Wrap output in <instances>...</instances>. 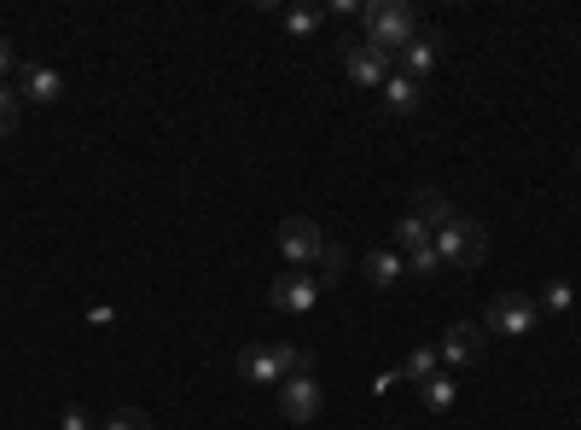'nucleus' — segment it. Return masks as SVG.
Returning a JSON list of instances; mask_svg holds the SVG:
<instances>
[{
  "label": "nucleus",
  "mask_w": 581,
  "mask_h": 430,
  "mask_svg": "<svg viewBox=\"0 0 581 430\" xmlns=\"http://www.w3.org/2000/svg\"><path fill=\"white\" fill-rule=\"evenodd\" d=\"M309 367H314V356L297 343H250L239 356V372L250 384H286V378H302Z\"/></svg>",
  "instance_id": "nucleus-1"
},
{
  "label": "nucleus",
  "mask_w": 581,
  "mask_h": 430,
  "mask_svg": "<svg viewBox=\"0 0 581 430\" xmlns=\"http://www.w3.org/2000/svg\"><path fill=\"white\" fill-rule=\"evenodd\" d=\"M361 23H367V47H378L384 59H395L401 47L419 36L413 30V7H401V0H367Z\"/></svg>",
  "instance_id": "nucleus-2"
},
{
  "label": "nucleus",
  "mask_w": 581,
  "mask_h": 430,
  "mask_svg": "<svg viewBox=\"0 0 581 430\" xmlns=\"http://www.w3.org/2000/svg\"><path fill=\"white\" fill-rule=\"evenodd\" d=\"M437 257H442V268H453V273L483 268V257H489V233H483V221L453 216L442 233H437Z\"/></svg>",
  "instance_id": "nucleus-3"
},
{
  "label": "nucleus",
  "mask_w": 581,
  "mask_h": 430,
  "mask_svg": "<svg viewBox=\"0 0 581 430\" xmlns=\"http://www.w3.org/2000/svg\"><path fill=\"white\" fill-rule=\"evenodd\" d=\"M535 320H541V309H535L523 291H500V297L489 302V314H483V326H489V332H500V338L535 332Z\"/></svg>",
  "instance_id": "nucleus-4"
},
{
  "label": "nucleus",
  "mask_w": 581,
  "mask_h": 430,
  "mask_svg": "<svg viewBox=\"0 0 581 430\" xmlns=\"http://www.w3.org/2000/svg\"><path fill=\"white\" fill-rule=\"evenodd\" d=\"M320 250H325L320 221H309V216H291V221H280V257H286L291 268H309V262H320Z\"/></svg>",
  "instance_id": "nucleus-5"
},
{
  "label": "nucleus",
  "mask_w": 581,
  "mask_h": 430,
  "mask_svg": "<svg viewBox=\"0 0 581 430\" xmlns=\"http://www.w3.org/2000/svg\"><path fill=\"white\" fill-rule=\"evenodd\" d=\"M483 356H489V326H477V320L448 326V338H442V361H448V367L471 372V367L483 361Z\"/></svg>",
  "instance_id": "nucleus-6"
},
{
  "label": "nucleus",
  "mask_w": 581,
  "mask_h": 430,
  "mask_svg": "<svg viewBox=\"0 0 581 430\" xmlns=\"http://www.w3.org/2000/svg\"><path fill=\"white\" fill-rule=\"evenodd\" d=\"M268 302L280 314H309L320 302V280H314V273H302V268H291V273H280V280L268 286Z\"/></svg>",
  "instance_id": "nucleus-7"
},
{
  "label": "nucleus",
  "mask_w": 581,
  "mask_h": 430,
  "mask_svg": "<svg viewBox=\"0 0 581 430\" xmlns=\"http://www.w3.org/2000/svg\"><path fill=\"white\" fill-rule=\"evenodd\" d=\"M320 384H314V378L309 372H302V378H286V384H280V413L291 419V424H314L320 419Z\"/></svg>",
  "instance_id": "nucleus-8"
},
{
  "label": "nucleus",
  "mask_w": 581,
  "mask_h": 430,
  "mask_svg": "<svg viewBox=\"0 0 581 430\" xmlns=\"http://www.w3.org/2000/svg\"><path fill=\"white\" fill-rule=\"evenodd\" d=\"M343 70H349V82H355V88H384L390 82V59L378 53V47H367V41L343 47Z\"/></svg>",
  "instance_id": "nucleus-9"
},
{
  "label": "nucleus",
  "mask_w": 581,
  "mask_h": 430,
  "mask_svg": "<svg viewBox=\"0 0 581 430\" xmlns=\"http://www.w3.org/2000/svg\"><path fill=\"white\" fill-rule=\"evenodd\" d=\"M18 99H30V106H53V99H64V76L53 64H18Z\"/></svg>",
  "instance_id": "nucleus-10"
},
{
  "label": "nucleus",
  "mask_w": 581,
  "mask_h": 430,
  "mask_svg": "<svg viewBox=\"0 0 581 430\" xmlns=\"http://www.w3.org/2000/svg\"><path fill=\"white\" fill-rule=\"evenodd\" d=\"M437 53H442V36L431 30V36H413L408 47H401V76H413V82H419V76H431V64H437Z\"/></svg>",
  "instance_id": "nucleus-11"
},
{
  "label": "nucleus",
  "mask_w": 581,
  "mask_h": 430,
  "mask_svg": "<svg viewBox=\"0 0 581 430\" xmlns=\"http://www.w3.org/2000/svg\"><path fill=\"white\" fill-rule=\"evenodd\" d=\"M413 216H419L424 227H431V233H442V227L453 221L448 192H442V187H419V192H413Z\"/></svg>",
  "instance_id": "nucleus-12"
},
{
  "label": "nucleus",
  "mask_w": 581,
  "mask_h": 430,
  "mask_svg": "<svg viewBox=\"0 0 581 430\" xmlns=\"http://www.w3.org/2000/svg\"><path fill=\"white\" fill-rule=\"evenodd\" d=\"M419 82H413V76H390V82H384V111H395V117H413L419 111Z\"/></svg>",
  "instance_id": "nucleus-13"
},
{
  "label": "nucleus",
  "mask_w": 581,
  "mask_h": 430,
  "mask_svg": "<svg viewBox=\"0 0 581 430\" xmlns=\"http://www.w3.org/2000/svg\"><path fill=\"white\" fill-rule=\"evenodd\" d=\"M437 372H442V349H431V343L408 349V361H401V378H413V384H431Z\"/></svg>",
  "instance_id": "nucleus-14"
},
{
  "label": "nucleus",
  "mask_w": 581,
  "mask_h": 430,
  "mask_svg": "<svg viewBox=\"0 0 581 430\" xmlns=\"http://www.w3.org/2000/svg\"><path fill=\"white\" fill-rule=\"evenodd\" d=\"M424 244H437V233L419 216H401L395 221V250H401V257H413V250H424Z\"/></svg>",
  "instance_id": "nucleus-15"
},
{
  "label": "nucleus",
  "mask_w": 581,
  "mask_h": 430,
  "mask_svg": "<svg viewBox=\"0 0 581 430\" xmlns=\"http://www.w3.org/2000/svg\"><path fill=\"white\" fill-rule=\"evenodd\" d=\"M419 396H424V408H431V413H453V401H460V384H453L448 372H437L431 384H419Z\"/></svg>",
  "instance_id": "nucleus-16"
},
{
  "label": "nucleus",
  "mask_w": 581,
  "mask_h": 430,
  "mask_svg": "<svg viewBox=\"0 0 581 430\" xmlns=\"http://www.w3.org/2000/svg\"><path fill=\"white\" fill-rule=\"evenodd\" d=\"M401 273H408V262H401L395 250H372V257H367V280L372 286H395Z\"/></svg>",
  "instance_id": "nucleus-17"
},
{
  "label": "nucleus",
  "mask_w": 581,
  "mask_h": 430,
  "mask_svg": "<svg viewBox=\"0 0 581 430\" xmlns=\"http://www.w3.org/2000/svg\"><path fill=\"white\" fill-rule=\"evenodd\" d=\"M280 18H286V36H297V41L320 36V23H325V12H320V7H291V12H280Z\"/></svg>",
  "instance_id": "nucleus-18"
},
{
  "label": "nucleus",
  "mask_w": 581,
  "mask_h": 430,
  "mask_svg": "<svg viewBox=\"0 0 581 430\" xmlns=\"http://www.w3.org/2000/svg\"><path fill=\"white\" fill-rule=\"evenodd\" d=\"M18 122H23V99H18V88L0 82V140H12Z\"/></svg>",
  "instance_id": "nucleus-19"
},
{
  "label": "nucleus",
  "mask_w": 581,
  "mask_h": 430,
  "mask_svg": "<svg viewBox=\"0 0 581 430\" xmlns=\"http://www.w3.org/2000/svg\"><path fill=\"white\" fill-rule=\"evenodd\" d=\"M408 273H413V280H437V273H448V268H442V257H437V244L413 250V257H408Z\"/></svg>",
  "instance_id": "nucleus-20"
},
{
  "label": "nucleus",
  "mask_w": 581,
  "mask_h": 430,
  "mask_svg": "<svg viewBox=\"0 0 581 430\" xmlns=\"http://www.w3.org/2000/svg\"><path fill=\"white\" fill-rule=\"evenodd\" d=\"M343 262H349V250L325 239V250H320V273H314V280H320V286H332L338 273H343Z\"/></svg>",
  "instance_id": "nucleus-21"
},
{
  "label": "nucleus",
  "mask_w": 581,
  "mask_h": 430,
  "mask_svg": "<svg viewBox=\"0 0 581 430\" xmlns=\"http://www.w3.org/2000/svg\"><path fill=\"white\" fill-rule=\"evenodd\" d=\"M541 309H547V314H570V309H575V291H570V280H552V286L541 291Z\"/></svg>",
  "instance_id": "nucleus-22"
},
{
  "label": "nucleus",
  "mask_w": 581,
  "mask_h": 430,
  "mask_svg": "<svg viewBox=\"0 0 581 430\" xmlns=\"http://www.w3.org/2000/svg\"><path fill=\"white\" fill-rule=\"evenodd\" d=\"M106 430H151V419H146L140 408H122V413L106 419Z\"/></svg>",
  "instance_id": "nucleus-23"
},
{
  "label": "nucleus",
  "mask_w": 581,
  "mask_h": 430,
  "mask_svg": "<svg viewBox=\"0 0 581 430\" xmlns=\"http://www.w3.org/2000/svg\"><path fill=\"white\" fill-rule=\"evenodd\" d=\"M59 430H93V419H88L82 408H64V419H59Z\"/></svg>",
  "instance_id": "nucleus-24"
},
{
  "label": "nucleus",
  "mask_w": 581,
  "mask_h": 430,
  "mask_svg": "<svg viewBox=\"0 0 581 430\" xmlns=\"http://www.w3.org/2000/svg\"><path fill=\"white\" fill-rule=\"evenodd\" d=\"M395 384H401V367H395V372H378V378H372V390H378V396H384V390H395Z\"/></svg>",
  "instance_id": "nucleus-25"
},
{
  "label": "nucleus",
  "mask_w": 581,
  "mask_h": 430,
  "mask_svg": "<svg viewBox=\"0 0 581 430\" xmlns=\"http://www.w3.org/2000/svg\"><path fill=\"white\" fill-rule=\"evenodd\" d=\"M12 70V41H0V76Z\"/></svg>",
  "instance_id": "nucleus-26"
},
{
  "label": "nucleus",
  "mask_w": 581,
  "mask_h": 430,
  "mask_svg": "<svg viewBox=\"0 0 581 430\" xmlns=\"http://www.w3.org/2000/svg\"><path fill=\"white\" fill-rule=\"evenodd\" d=\"M575 174H581V151H575Z\"/></svg>",
  "instance_id": "nucleus-27"
}]
</instances>
